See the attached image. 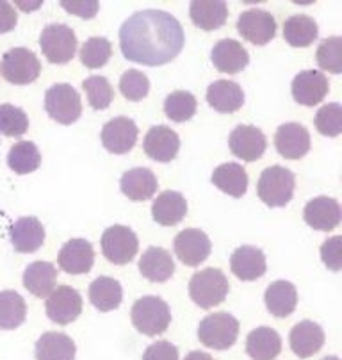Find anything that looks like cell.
Returning <instances> with one entry per match:
<instances>
[{
  "instance_id": "6da1fadb",
  "label": "cell",
  "mask_w": 342,
  "mask_h": 360,
  "mask_svg": "<svg viewBox=\"0 0 342 360\" xmlns=\"http://www.w3.org/2000/svg\"><path fill=\"white\" fill-rule=\"evenodd\" d=\"M119 49L129 61L162 66L173 61L184 49V29L173 15L166 11H138L119 29Z\"/></svg>"
},
{
  "instance_id": "7a4b0ae2",
  "label": "cell",
  "mask_w": 342,
  "mask_h": 360,
  "mask_svg": "<svg viewBox=\"0 0 342 360\" xmlns=\"http://www.w3.org/2000/svg\"><path fill=\"white\" fill-rule=\"evenodd\" d=\"M230 291L227 276L221 269L205 268L195 273L189 282V296L200 309H212L221 305Z\"/></svg>"
},
{
  "instance_id": "3957f363",
  "label": "cell",
  "mask_w": 342,
  "mask_h": 360,
  "mask_svg": "<svg viewBox=\"0 0 342 360\" xmlns=\"http://www.w3.org/2000/svg\"><path fill=\"white\" fill-rule=\"evenodd\" d=\"M296 176L284 166H271L262 172L257 195L268 207H285L294 195Z\"/></svg>"
},
{
  "instance_id": "277c9868",
  "label": "cell",
  "mask_w": 342,
  "mask_h": 360,
  "mask_svg": "<svg viewBox=\"0 0 342 360\" xmlns=\"http://www.w3.org/2000/svg\"><path fill=\"white\" fill-rule=\"evenodd\" d=\"M131 319L138 332L154 338L168 330L171 323V312L168 303L159 296H143L132 307Z\"/></svg>"
},
{
  "instance_id": "5b68a950",
  "label": "cell",
  "mask_w": 342,
  "mask_h": 360,
  "mask_svg": "<svg viewBox=\"0 0 342 360\" xmlns=\"http://www.w3.org/2000/svg\"><path fill=\"white\" fill-rule=\"evenodd\" d=\"M239 338V321L228 312H214L202 319L198 326V339L211 349L232 348Z\"/></svg>"
},
{
  "instance_id": "8992f818",
  "label": "cell",
  "mask_w": 342,
  "mask_h": 360,
  "mask_svg": "<svg viewBox=\"0 0 342 360\" xmlns=\"http://www.w3.org/2000/svg\"><path fill=\"white\" fill-rule=\"evenodd\" d=\"M39 46L52 65H66L77 52V36L65 23H51L39 36Z\"/></svg>"
},
{
  "instance_id": "52a82bcc",
  "label": "cell",
  "mask_w": 342,
  "mask_h": 360,
  "mask_svg": "<svg viewBox=\"0 0 342 360\" xmlns=\"http://www.w3.org/2000/svg\"><path fill=\"white\" fill-rule=\"evenodd\" d=\"M0 72L6 81L11 84H31L41 73V63L32 50L16 46L2 56Z\"/></svg>"
},
{
  "instance_id": "ba28073f",
  "label": "cell",
  "mask_w": 342,
  "mask_h": 360,
  "mask_svg": "<svg viewBox=\"0 0 342 360\" xmlns=\"http://www.w3.org/2000/svg\"><path fill=\"white\" fill-rule=\"evenodd\" d=\"M45 109L54 122L72 125L82 115L81 95L70 84H54L45 95Z\"/></svg>"
},
{
  "instance_id": "9c48e42d",
  "label": "cell",
  "mask_w": 342,
  "mask_h": 360,
  "mask_svg": "<svg viewBox=\"0 0 342 360\" xmlns=\"http://www.w3.org/2000/svg\"><path fill=\"white\" fill-rule=\"evenodd\" d=\"M139 248L138 236L125 225H112L102 236V253L116 266L129 264Z\"/></svg>"
},
{
  "instance_id": "30bf717a",
  "label": "cell",
  "mask_w": 342,
  "mask_h": 360,
  "mask_svg": "<svg viewBox=\"0 0 342 360\" xmlns=\"http://www.w3.org/2000/svg\"><path fill=\"white\" fill-rule=\"evenodd\" d=\"M237 31L242 39L254 45H268L277 34V20L264 9H248L239 16Z\"/></svg>"
},
{
  "instance_id": "8fae6325",
  "label": "cell",
  "mask_w": 342,
  "mask_h": 360,
  "mask_svg": "<svg viewBox=\"0 0 342 360\" xmlns=\"http://www.w3.org/2000/svg\"><path fill=\"white\" fill-rule=\"evenodd\" d=\"M46 316L52 323L70 325L81 316L82 296L70 285H59L46 296Z\"/></svg>"
},
{
  "instance_id": "7c38bea8",
  "label": "cell",
  "mask_w": 342,
  "mask_h": 360,
  "mask_svg": "<svg viewBox=\"0 0 342 360\" xmlns=\"http://www.w3.org/2000/svg\"><path fill=\"white\" fill-rule=\"evenodd\" d=\"M173 248L182 264L195 268V266H200L202 262L207 261L212 246L211 239L207 238L204 230L185 229L175 238Z\"/></svg>"
},
{
  "instance_id": "4fadbf2b",
  "label": "cell",
  "mask_w": 342,
  "mask_h": 360,
  "mask_svg": "<svg viewBox=\"0 0 342 360\" xmlns=\"http://www.w3.org/2000/svg\"><path fill=\"white\" fill-rule=\"evenodd\" d=\"M230 152L241 161L254 162L261 159L265 152V136L261 129L254 125H237L228 138Z\"/></svg>"
},
{
  "instance_id": "5bb4252c",
  "label": "cell",
  "mask_w": 342,
  "mask_h": 360,
  "mask_svg": "<svg viewBox=\"0 0 342 360\" xmlns=\"http://www.w3.org/2000/svg\"><path fill=\"white\" fill-rule=\"evenodd\" d=\"M330 91V82L323 72L317 70H305L300 72L292 81V96L298 104L314 108L321 104Z\"/></svg>"
},
{
  "instance_id": "9a60e30c",
  "label": "cell",
  "mask_w": 342,
  "mask_h": 360,
  "mask_svg": "<svg viewBox=\"0 0 342 360\" xmlns=\"http://www.w3.org/2000/svg\"><path fill=\"white\" fill-rule=\"evenodd\" d=\"M138 125L127 116H118L107 122L102 129V145L107 152L121 155L131 152L138 141Z\"/></svg>"
},
{
  "instance_id": "2e32d148",
  "label": "cell",
  "mask_w": 342,
  "mask_h": 360,
  "mask_svg": "<svg viewBox=\"0 0 342 360\" xmlns=\"http://www.w3.org/2000/svg\"><path fill=\"white\" fill-rule=\"evenodd\" d=\"M275 146L282 158L296 161L305 158L310 150V134L300 123H284L275 134Z\"/></svg>"
},
{
  "instance_id": "e0dca14e",
  "label": "cell",
  "mask_w": 342,
  "mask_h": 360,
  "mask_svg": "<svg viewBox=\"0 0 342 360\" xmlns=\"http://www.w3.org/2000/svg\"><path fill=\"white\" fill-rule=\"evenodd\" d=\"M180 148V139L177 132L166 125H155L146 132L143 150L150 159L157 162H169L177 158Z\"/></svg>"
},
{
  "instance_id": "ac0fdd59",
  "label": "cell",
  "mask_w": 342,
  "mask_h": 360,
  "mask_svg": "<svg viewBox=\"0 0 342 360\" xmlns=\"http://www.w3.org/2000/svg\"><path fill=\"white\" fill-rule=\"evenodd\" d=\"M58 262L59 268L68 275H84L93 268V262H95L91 243L81 238L70 239L59 252Z\"/></svg>"
},
{
  "instance_id": "d6986e66",
  "label": "cell",
  "mask_w": 342,
  "mask_h": 360,
  "mask_svg": "<svg viewBox=\"0 0 342 360\" xmlns=\"http://www.w3.org/2000/svg\"><path fill=\"white\" fill-rule=\"evenodd\" d=\"M211 59L218 72L228 73V75L242 72L250 63V56H248L246 49L230 38L216 43L211 52Z\"/></svg>"
},
{
  "instance_id": "ffe728a7",
  "label": "cell",
  "mask_w": 342,
  "mask_h": 360,
  "mask_svg": "<svg viewBox=\"0 0 342 360\" xmlns=\"http://www.w3.org/2000/svg\"><path fill=\"white\" fill-rule=\"evenodd\" d=\"M303 218L308 226L321 232H330L337 229L341 223V205L335 198L317 196L307 203L303 211Z\"/></svg>"
},
{
  "instance_id": "44dd1931",
  "label": "cell",
  "mask_w": 342,
  "mask_h": 360,
  "mask_svg": "<svg viewBox=\"0 0 342 360\" xmlns=\"http://www.w3.org/2000/svg\"><path fill=\"white\" fill-rule=\"evenodd\" d=\"M13 248L20 253H34L45 243V229L34 216H25L13 223L11 226Z\"/></svg>"
},
{
  "instance_id": "7402d4cb",
  "label": "cell",
  "mask_w": 342,
  "mask_h": 360,
  "mask_svg": "<svg viewBox=\"0 0 342 360\" xmlns=\"http://www.w3.org/2000/svg\"><path fill=\"white\" fill-rule=\"evenodd\" d=\"M232 273L242 282H254L265 273V255L257 246H239L230 257Z\"/></svg>"
},
{
  "instance_id": "603a6c76",
  "label": "cell",
  "mask_w": 342,
  "mask_h": 360,
  "mask_svg": "<svg viewBox=\"0 0 342 360\" xmlns=\"http://www.w3.org/2000/svg\"><path fill=\"white\" fill-rule=\"evenodd\" d=\"M139 271L150 282H166L173 276L175 261L171 259V253L159 246H150L139 259Z\"/></svg>"
},
{
  "instance_id": "cb8c5ba5",
  "label": "cell",
  "mask_w": 342,
  "mask_h": 360,
  "mask_svg": "<svg viewBox=\"0 0 342 360\" xmlns=\"http://www.w3.org/2000/svg\"><path fill=\"white\" fill-rule=\"evenodd\" d=\"M289 342H291L292 352L296 353L300 359H308L323 348L324 332L317 323L301 321L291 330Z\"/></svg>"
},
{
  "instance_id": "d4e9b609",
  "label": "cell",
  "mask_w": 342,
  "mask_h": 360,
  "mask_svg": "<svg viewBox=\"0 0 342 360\" xmlns=\"http://www.w3.org/2000/svg\"><path fill=\"white\" fill-rule=\"evenodd\" d=\"M157 176L148 168L129 169V172L124 173L121 180H119L121 193L129 200H134V202H143V200L152 198L157 193Z\"/></svg>"
},
{
  "instance_id": "484cf974",
  "label": "cell",
  "mask_w": 342,
  "mask_h": 360,
  "mask_svg": "<svg viewBox=\"0 0 342 360\" xmlns=\"http://www.w3.org/2000/svg\"><path fill=\"white\" fill-rule=\"evenodd\" d=\"M207 104L218 112H235L244 104V91L234 81H216L207 89Z\"/></svg>"
},
{
  "instance_id": "4316f807",
  "label": "cell",
  "mask_w": 342,
  "mask_h": 360,
  "mask_svg": "<svg viewBox=\"0 0 342 360\" xmlns=\"http://www.w3.org/2000/svg\"><path fill=\"white\" fill-rule=\"evenodd\" d=\"M264 302L268 311L275 318H287L296 311L298 305V291L294 284L287 280H277L270 288L265 289Z\"/></svg>"
},
{
  "instance_id": "83f0119b",
  "label": "cell",
  "mask_w": 342,
  "mask_h": 360,
  "mask_svg": "<svg viewBox=\"0 0 342 360\" xmlns=\"http://www.w3.org/2000/svg\"><path fill=\"white\" fill-rule=\"evenodd\" d=\"M23 285L36 298H46L58 285V269L51 262H32L23 271Z\"/></svg>"
},
{
  "instance_id": "f1b7e54d",
  "label": "cell",
  "mask_w": 342,
  "mask_h": 360,
  "mask_svg": "<svg viewBox=\"0 0 342 360\" xmlns=\"http://www.w3.org/2000/svg\"><path fill=\"white\" fill-rule=\"evenodd\" d=\"M282 352V338L270 326L251 330L246 339V353L251 360H275Z\"/></svg>"
},
{
  "instance_id": "f546056e",
  "label": "cell",
  "mask_w": 342,
  "mask_h": 360,
  "mask_svg": "<svg viewBox=\"0 0 342 360\" xmlns=\"http://www.w3.org/2000/svg\"><path fill=\"white\" fill-rule=\"evenodd\" d=\"M188 214V202L177 191H164L152 203V216L162 226H175Z\"/></svg>"
},
{
  "instance_id": "4dcf8cb0",
  "label": "cell",
  "mask_w": 342,
  "mask_h": 360,
  "mask_svg": "<svg viewBox=\"0 0 342 360\" xmlns=\"http://www.w3.org/2000/svg\"><path fill=\"white\" fill-rule=\"evenodd\" d=\"M75 342L66 333L45 332L36 342V360H75Z\"/></svg>"
},
{
  "instance_id": "1f68e13d",
  "label": "cell",
  "mask_w": 342,
  "mask_h": 360,
  "mask_svg": "<svg viewBox=\"0 0 342 360\" xmlns=\"http://www.w3.org/2000/svg\"><path fill=\"white\" fill-rule=\"evenodd\" d=\"M189 16L197 27L204 31H214L223 27L228 18L227 2H214V0H197L191 2Z\"/></svg>"
},
{
  "instance_id": "d6a6232c",
  "label": "cell",
  "mask_w": 342,
  "mask_h": 360,
  "mask_svg": "<svg viewBox=\"0 0 342 360\" xmlns=\"http://www.w3.org/2000/svg\"><path fill=\"white\" fill-rule=\"evenodd\" d=\"M124 298L121 284L111 276H98L89 285V302L100 312H111L118 309Z\"/></svg>"
},
{
  "instance_id": "836d02e7",
  "label": "cell",
  "mask_w": 342,
  "mask_h": 360,
  "mask_svg": "<svg viewBox=\"0 0 342 360\" xmlns=\"http://www.w3.org/2000/svg\"><path fill=\"white\" fill-rule=\"evenodd\" d=\"M212 184L219 191L227 193L234 198H241L248 189V173L237 162H225L212 173Z\"/></svg>"
},
{
  "instance_id": "e575fe53",
  "label": "cell",
  "mask_w": 342,
  "mask_h": 360,
  "mask_svg": "<svg viewBox=\"0 0 342 360\" xmlns=\"http://www.w3.org/2000/svg\"><path fill=\"white\" fill-rule=\"evenodd\" d=\"M317 34H320V27L315 20L308 15H294L284 23L285 41L296 49L312 45L317 39Z\"/></svg>"
},
{
  "instance_id": "d590c367",
  "label": "cell",
  "mask_w": 342,
  "mask_h": 360,
  "mask_svg": "<svg viewBox=\"0 0 342 360\" xmlns=\"http://www.w3.org/2000/svg\"><path fill=\"white\" fill-rule=\"evenodd\" d=\"M8 166L16 175H27L41 166V155L32 141H18L8 153Z\"/></svg>"
},
{
  "instance_id": "8d00e7d4",
  "label": "cell",
  "mask_w": 342,
  "mask_h": 360,
  "mask_svg": "<svg viewBox=\"0 0 342 360\" xmlns=\"http://www.w3.org/2000/svg\"><path fill=\"white\" fill-rule=\"evenodd\" d=\"M27 316V305L25 300L16 291L0 292V328L15 330L23 325Z\"/></svg>"
},
{
  "instance_id": "74e56055",
  "label": "cell",
  "mask_w": 342,
  "mask_h": 360,
  "mask_svg": "<svg viewBox=\"0 0 342 360\" xmlns=\"http://www.w3.org/2000/svg\"><path fill=\"white\" fill-rule=\"evenodd\" d=\"M198 102L195 95L189 91H173L169 93L164 100V112L169 120L182 123L191 120L197 115Z\"/></svg>"
},
{
  "instance_id": "f35d334b",
  "label": "cell",
  "mask_w": 342,
  "mask_h": 360,
  "mask_svg": "<svg viewBox=\"0 0 342 360\" xmlns=\"http://www.w3.org/2000/svg\"><path fill=\"white\" fill-rule=\"evenodd\" d=\"M112 56V45L107 38L95 36L89 38L81 49V61L86 68L96 70L107 65Z\"/></svg>"
},
{
  "instance_id": "ab89813d",
  "label": "cell",
  "mask_w": 342,
  "mask_h": 360,
  "mask_svg": "<svg viewBox=\"0 0 342 360\" xmlns=\"http://www.w3.org/2000/svg\"><path fill=\"white\" fill-rule=\"evenodd\" d=\"M82 89L88 95V102L93 109L96 111H104L111 105L112 98H114V91H112V86L109 84V81L105 77L93 75L88 77L84 82H82Z\"/></svg>"
},
{
  "instance_id": "60d3db41",
  "label": "cell",
  "mask_w": 342,
  "mask_h": 360,
  "mask_svg": "<svg viewBox=\"0 0 342 360\" xmlns=\"http://www.w3.org/2000/svg\"><path fill=\"white\" fill-rule=\"evenodd\" d=\"M29 118L25 111L11 104H0V134L20 138L27 132Z\"/></svg>"
},
{
  "instance_id": "b9f144b4",
  "label": "cell",
  "mask_w": 342,
  "mask_h": 360,
  "mask_svg": "<svg viewBox=\"0 0 342 360\" xmlns=\"http://www.w3.org/2000/svg\"><path fill=\"white\" fill-rule=\"evenodd\" d=\"M317 65L321 70L330 73H341L342 72V39L338 36H330V38L323 39L317 49Z\"/></svg>"
},
{
  "instance_id": "7bdbcfd3",
  "label": "cell",
  "mask_w": 342,
  "mask_h": 360,
  "mask_svg": "<svg viewBox=\"0 0 342 360\" xmlns=\"http://www.w3.org/2000/svg\"><path fill=\"white\" fill-rule=\"evenodd\" d=\"M119 91L131 102H139L150 91V81L139 70H127L119 79Z\"/></svg>"
},
{
  "instance_id": "ee69618b",
  "label": "cell",
  "mask_w": 342,
  "mask_h": 360,
  "mask_svg": "<svg viewBox=\"0 0 342 360\" xmlns=\"http://www.w3.org/2000/svg\"><path fill=\"white\" fill-rule=\"evenodd\" d=\"M315 127L327 138H337L342 132V108L338 102L323 105L315 115Z\"/></svg>"
},
{
  "instance_id": "f6af8a7d",
  "label": "cell",
  "mask_w": 342,
  "mask_h": 360,
  "mask_svg": "<svg viewBox=\"0 0 342 360\" xmlns=\"http://www.w3.org/2000/svg\"><path fill=\"white\" fill-rule=\"evenodd\" d=\"M321 259H323L324 266L331 271H341L342 269V238L335 236V238L327 239L321 246Z\"/></svg>"
},
{
  "instance_id": "bcb514c9",
  "label": "cell",
  "mask_w": 342,
  "mask_h": 360,
  "mask_svg": "<svg viewBox=\"0 0 342 360\" xmlns=\"http://www.w3.org/2000/svg\"><path fill=\"white\" fill-rule=\"evenodd\" d=\"M59 4L65 11L81 16L84 20H91L100 9V4L96 0H61Z\"/></svg>"
},
{
  "instance_id": "7dc6e473",
  "label": "cell",
  "mask_w": 342,
  "mask_h": 360,
  "mask_svg": "<svg viewBox=\"0 0 342 360\" xmlns=\"http://www.w3.org/2000/svg\"><path fill=\"white\" fill-rule=\"evenodd\" d=\"M143 360H178V349L169 341H157L146 348Z\"/></svg>"
},
{
  "instance_id": "c3c4849f",
  "label": "cell",
  "mask_w": 342,
  "mask_h": 360,
  "mask_svg": "<svg viewBox=\"0 0 342 360\" xmlns=\"http://www.w3.org/2000/svg\"><path fill=\"white\" fill-rule=\"evenodd\" d=\"M18 16L9 2H0V34L13 31L16 27Z\"/></svg>"
},
{
  "instance_id": "681fc988",
  "label": "cell",
  "mask_w": 342,
  "mask_h": 360,
  "mask_svg": "<svg viewBox=\"0 0 342 360\" xmlns=\"http://www.w3.org/2000/svg\"><path fill=\"white\" fill-rule=\"evenodd\" d=\"M16 6H18L22 11H34V9H39L41 8V0H36V2H22V0H18V2H15Z\"/></svg>"
},
{
  "instance_id": "f907efd6",
  "label": "cell",
  "mask_w": 342,
  "mask_h": 360,
  "mask_svg": "<svg viewBox=\"0 0 342 360\" xmlns=\"http://www.w3.org/2000/svg\"><path fill=\"white\" fill-rule=\"evenodd\" d=\"M184 360H214V359L205 352H191Z\"/></svg>"
},
{
  "instance_id": "816d5d0a",
  "label": "cell",
  "mask_w": 342,
  "mask_h": 360,
  "mask_svg": "<svg viewBox=\"0 0 342 360\" xmlns=\"http://www.w3.org/2000/svg\"><path fill=\"white\" fill-rule=\"evenodd\" d=\"M323 360H341V359H338V356H335V355H330V356H324Z\"/></svg>"
}]
</instances>
